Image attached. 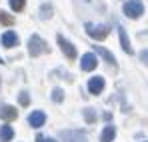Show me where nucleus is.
Wrapping results in <instances>:
<instances>
[{"mask_svg":"<svg viewBox=\"0 0 148 142\" xmlns=\"http://www.w3.org/2000/svg\"><path fill=\"white\" fill-rule=\"evenodd\" d=\"M114 136H116V128H114L112 124H108V126L104 128L102 136H100V142H112V140H114Z\"/></svg>","mask_w":148,"mask_h":142,"instance_id":"obj_13","label":"nucleus"},{"mask_svg":"<svg viewBox=\"0 0 148 142\" xmlns=\"http://www.w3.org/2000/svg\"><path fill=\"white\" fill-rule=\"evenodd\" d=\"M140 58H142V60H144V62L148 64V48H146V50H142V52H140Z\"/></svg>","mask_w":148,"mask_h":142,"instance_id":"obj_22","label":"nucleus"},{"mask_svg":"<svg viewBox=\"0 0 148 142\" xmlns=\"http://www.w3.org/2000/svg\"><path fill=\"white\" fill-rule=\"evenodd\" d=\"M84 30H86V34H88L90 38H94V40H104V38L110 34V28H108L106 24L86 22V24H84Z\"/></svg>","mask_w":148,"mask_h":142,"instance_id":"obj_1","label":"nucleus"},{"mask_svg":"<svg viewBox=\"0 0 148 142\" xmlns=\"http://www.w3.org/2000/svg\"><path fill=\"white\" fill-rule=\"evenodd\" d=\"M36 142H56V140H54V138H48V136L38 134V136H36Z\"/></svg>","mask_w":148,"mask_h":142,"instance_id":"obj_21","label":"nucleus"},{"mask_svg":"<svg viewBox=\"0 0 148 142\" xmlns=\"http://www.w3.org/2000/svg\"><path fill=\"white\" fill-rule=\"evenodd\" d=\"M50 16H52V8L44 4V6H42V14H40V18H44V20H46V18H50Z\"/></svg>","mask_w":148,"mask_h":142,"instance_id":"obj_19","label":"nucleus"},{"mask_svg":"<svg viewBox=\"0 0 148 142\" xmlns=\"http://www.w3.org/2000/svg\"><path fill=\"white\" fill-rule=\"evenodd\" d=\"M0 62H2V58H0Z\"/></svg>","mask_w":148,"mask_h":142,"instance_id":"obj_23","label":"nucleus"},{"mask_svg":"<svg viewBox=\"0 0 148 142\" xmlns=\"http://www.w3.org/2000/svg\"><path fill=\"white\" fill-rule=\"evenodd\" d=\"M0 118H2V120H14V118H18V110H16L14 106L6 104V106H2V108H0Z\"/></svg>","mask_w":148,"mask_h":142,"instance_id":"obj_9","label":"nucleus"},{"mask_svg":"<svg viewBox=\"0 0 148 142\" xmlns=\"http://www.w3.org/2000/svg\"><path fill=\"white\" fill-rule=\"evenodd\" d=\"M62 140L64 142H88V138L80 130H62Z\"/></svg>","mask_w":148,"mask_h":142,"instance_id":"obj_4","label":"nucleus"},{"mask_svg":"<svg viewBox=\"0 0 148 142\" xmlns=\"http://www.w3.org/2000/svg\"><path fill=\"white\" fill-rule=\"evenodd\" d=\"M2 44L6 48H12L18 44V36H16V32H12V30H8V32H4L2 34Z\"/></svg>","mask_w":148,"mask_h":142,"instance_id":"obj_10","label":"nucleus"},{"mask_svg":"<svg viewBox=\"0 0 148 142\" xmlns=\"http://www.w3.org/2000/svg\"><path fill=\"white\" fill-rule=\"evenodd\" d=\"M124 14L128 18H140L144 14V4L140 0H128L124 2Z\"/></svg>","mask_w":148,"mask_h":142,"instance_id":"obj_2","label":"nucleus"},{"mask_svg":"<svg viewBox=\"0 0 148 142\" xmlns=\"http://www.w3.org/2000/svg\"><path fill=\"white\" fill-rule=\"evenodd\" d=\"M48 46H46V42L38 36V34H32L30 36V40H28V52H30V56H38V54H42V52H46Z\"/></svg>","mask_w":148,"mask_h":142,"instance_id":"obj_3","label":"nucleus"},{"mask_svg":"<svg viewBox=\"0 0 148 142\" xmlns=\"http://www.w3.org/2000/svg\"><path fill=\"white\" fill-rule=\"evenodd\" d=\"M84 118H86V122H94V120H96L94 110H92V108H86V110H84Z\"/></svg>","mask_w":148,"mask_h":142,"instance_id":"obj_18","label":"nucleus"},{"mask_svg":"<svg viewBox=\"0 0 148 142\" xmlns=\"http://www.w3.org/2000/svg\"><path fill=\"white\" fill-rule=\"evenodd\" d=\"M94 48H96V54H100V56H102L106 62H110L112 66H116V58H114V54H112V52H108L104 46H94Z\"/></svg>","mask_w":148,"mask_h":142,"instance_id":"obj_12","label":"nucleus"},{"mask_svg":"<svg viewBox=\"0 0 148 142\" xmlns=\"http://www.w3.org/2000/svg\"><path fill=\"white\" fill-rule=\"evenodd\" d=\"M104 90V78L102 76H94L88 80V92L90 94H100Z\"/></svg>","mask_w":148,"mask_h":142,"instance_id":"obj_7","label":"nucleus"},{"mask_svg":"<svg viewBox=\"0 0 148 142\" xmlns=\"http://www.w3.org/2000/svg\"><path fill=\"white\" fill-rule=\"evenodd\" d=\"M56 40H58V46H60V50H62V52H64L68 58H76V48H74L72 44H70V42H68V40L62 36V34H58V38H56Z\"/></svg>","mask_w":148,"mask_h":142,"instance_id":"obj_6","label":"nucleus"},{"mask_svg":"<svg viewBox=\"0 0 148 142\" xmlns=\"http://www.w3.org/2000/svg\"><path fill=\"white\" fill-rule=\"evenodd\" d=\"M44 120H46V114H44V112H40V110H34V112L28 116V124H30L32 128H40V126L44 124Z\"/></svg>","mask_w":148,"mask_h":142,"instance_id":"obj_8","label":"nucleus"},{"mask_svg":"<svg viewBox=\"0 0 148 142\" xmlns=\"http://www.w3.org/2000/svg\"><path fill=\"white\" fill-rule=\"evenodd\" d=\"M96 64H98V58H96V54H92V52H88V54H84V56L80 58V66H82V70H86V72L94 70Z\"/></svg>","mask_w":148,"mask_h":142,"instance_id":"obj_5","label":"nucleus"},{"mask_svg":"<svg viewBox=\"0 0 148 142\" xmlns=\"http://www.w3.org/2000/svg\"><path fill=\"white\" fill-rule=\"evenodd\" d=\"M62 98H64V92H62L60 88H54V90H52V100H54V102H62Z\"/></svg>","mask_w":148,"mask_h":142,"instance_id":"obj_17","label":"nucleus"},{"mask_svg":"<svg viewBox=\"0 0 148 142\" xmlns=\"http://www.w3.org/2000/svg\"><path fill=\"white\" fill-rule=\"evenodd\" d=\"M12 136H14V130L8 126V124H4V126H0V140L2 142H8L12 140Z\"/></svg>","mask_w":148,"mask_h":142,"instance_id":"obj_14","label":"nucleus"},{"mask_svg":"<svg viewBox=\"0 0 148 142\" xmlns=\"http://www.w3.org/2000/svg\"><path fill=\"white\" fill-rule=\"evenodd\" d=\"M118 36H120V44H122V50H124V52H128V54H132L130 40H128V36H126V30H124L122 26H118Z\"/></svg>","mask_w":148,"mask_h":142,"instance_id":"obj_11","label":"nucleus"},{"mask_svg":"<svg viewBox=\"0 0 148 142\" xmlns=\"http://www.w3.org/2000/svg\"><path fill=\"white\" fill-rule=\"evenodd\" d=\"M24 4H26V0H10V8L16 10V12H20L24 8Z\"/></svg>","mask_w":148,"mask_h":142,"instance_id":"obj_16","label":"nucleus"},{"mask_svg":"<svg viewBox=\"0 0 148 142\" xmlns=\"http://www.w3.org/2000/svg\"><path fill=\"white\" fill-rule=\"evenodd\" d=\"M28 100H30V98H28V92H20V104H22V106L28 104Z\"/></svg>","mask_w":148,"mask_h":142,"instance_id":"obj_20","label":"nucleus"},{"mask_svg":"<svg viewBox=\"0 0 148 142\" xmlns=\"http://www.w3.org/2000/svg\"><path fill=\"white\" fill-rule=\"evenodd\" d=\"M0 24H4V26H12V24H14V16L8 14V12H4V10H0Z\"/></svg>","mask_w":148,"mask_h":142,"instance_id":"obj_15","label":"nucleus"}]
</instances>
